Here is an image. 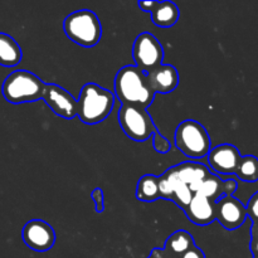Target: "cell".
<instances>
[{
    "label": "cell",
    "instance_id": "1",
    "mask_svg": "<svg viewBox=\"0 0 258 258\" xmlns=\"http://www.w3.org/2000/svg\"><path fill=\"white\" fill-rule=\"evenodd\" d=\"M117 117L121 128L131 140L144 143L153 136V145L156 153L166 154L171 150L170 141L159 133L146 108L121 105Z\"/></svg>",
    "mask_w": 258,
    "mask_h": 258
},
{
    "label": "cell",
    "instance_id": "2",
    "mask_svg": "<svg viewBox=\"0 0 258 258\" xmlns=\"http://www.w3.org/2000/svg\"><path fill=\"white\" fill-rule=\"evenodd\" d=\"M115 96L121 105L148 108L156 95L149 86L145 73L136 66H125L115 76Z\"/></svg>",
    "mask_w": 258,
    "mask_h": 258
},
{
    "label": "cell",
    "instance_id": "3",
    "mask_svg": "<svg viewBox=\"0 0 258 258\" xmlns=\"http://www.w3.org/2000/svg\"><path fill=\"white\" fill-rule=\"evenodd\" d=\"M77 116L86 125H97L105 121L115 105V95L97 83H86L81 88Z\"/></svg>",
    "mask_w": 258,
    "mask_h": 258
},
{
    "label": "cell",
    "instance_id": "4",
    "mask_svg": "<svg viewBox=\"0 0 258 258\" xmlns=\"http://www.w3.org/2000/svg\"><path fill=\"white\" fill-rule=\"evenodd\" d=\"M45 83L34 73L18 70L10 73L3 82L2 92L5 100L13 105L35 102L44 93Z\"/></svg>",
    "mask_w": 258,
    "mask_h": 258
},
{
    "label": "cell",
    "instance_id": "5",
    "mask_svg": "<svg viewBox=\"0 0 258 258\" xmlns=\"http://www.w3.org/2000/svg\"><path fill=\"white\" fill-rule=\"evenodd\" d=\"M66 35L76 44L85 48L95 47L102 37V25L97 15L88 9L77 10L63 22Z\"/></svg>",
    "mask_w": 258,
    "mask_h": 258
},
{
    "label": "cell",
    "instance_id": "6",
    "mask_svg": "<svg viewBox=\"0 0 258 258\" xmlns=\"http://www.w3.org/2000/svg\"><path fill=\"white\" fill-rule=\"evenodd\" d=\"M175 146L190 159H202L211 151V136L202 123L185 120L179 123L174 135Z\"/></svg>",
    "mask_w": 258,
    "mask_h": 258
},
{
    "label": "cell",
    "instance_id": "7",
    "mask_svg": "<svg viewBox=\"0 0 258 258\" xmlns=\"http://www.w3.org/2000/svg\"><path fill=\"white\" fill-rule=\"evenodd\" d=\"M135 66L145 75L160 67L164 60V48L151 33H141L133 45Z\"/></svg>",
    "mask_w": 258,
    "mask_h": 258
},
{
    "label": "cell",
    "instance_id": "8",
    "mask_svg": "<svg viewBox=\"0 0 258 258\" xmlns=\"http://www.w3.org/2000/svg\"><path fill=\"white\" fill-rule=\"evenodd\" d=\"M43 101L59 117L71 120L77 116L78 102L67 90L54 83H45Z\"/></svg>",
    "mask_w": 258,
    "mask_h": 258
},
{
    "label": "cell",
    "instance_id": "9",
    "mask_svg": "<svg viewBox=\"0 0 258 258\" xmlns=\"http://www.w3.org/2000/svg\"><path fill=\"white\" fill-rule=\"evenodd\" d=\"M22 238L33 251L47 252L54 246L55 232L47 222L42 219H32L23 227Z\"/></svg>",
    "mask_w": 258,
    "mask_h": 258
},
{
    "label": "cell",
    "instance_id": "10",
    "mask_svg": "<svg viewBox=\"0 0 258 258\" xmlns=\"http://www.w3.org/2000/svg\"><path fill=\"white\" fill-rule=\"evenodd\" d=\"M216 221L227 231H234L244 224L247 219L246 207L233 196H224L214 203Z\"/></svg>",
    "mask_w": 258,
    "mask_h": 258
},
{
    "label": "cell",
    "instance_id": "11",
    "mask_svg": "<svg viewBox=\"0 0 258 258\" xmlns=\"http://www.w3.org/2000/svg\"><path fill=\"white\" fill-rule=\"evenodd\" d=\"M208 163L212 170L217 174H236L237 166L241 160L239 150L231 144H222L211 149L208 155Z\"/></svg>",
    "mask_w": 258,
    "mask_h": 258
},
{
    "label": "cell",
    "instance_id": "12",
    "mask_svg": "<svg viewBox=\"0 0 258 258\" xmlns=\"http://www.w3.org/2000/svg\"><path fill=\"white\" fill-rule=\"evenodd\" d=\"M146 80L155 95L156 93L166 95L173 92L178 87L179 73L174 66L161 64L160 67L146 75Z\"/></svg>",
    "mask_w": 258,
    "mask_h": 258
},
{
    "label": "cell",
    "instance_id": "13",
    "mask_svg": "<svg viewBox=\"0 0 258 258\" xmlns=\"http://www.w3.org/2000/svg\"><path fill=\"white\" fill-rule=\"evenodd\" d=\"M185 216L188 217L191 223L197 226H209L216 221V211H214V203L199 194H194L190 203L185 209Z\"/></svg>",
    "mask_w": 258,
    "mask_h": 258
},
{
    "label": "cell",
    "instance_id": "14",
    "mask_svg": "<svg viewBox=\"0 0 258 258\" xmlns=\"http://www.w3.org/2000/svg\"><path fill=\"white\" fill-rule=\"evenodd\" d=\"M175 169L179 179L184 184H186L194 194L197 193V189L199 188L202 181L211 174L207 166H204L203 164L193 163V161L179 164V165H175Z\"/></svg>",
    "mask_w": 258,
    "mask_h": 258
},
{
    "label": "cell",
    "instance_id": "15",
    "mask_svg": "<svg viewBox=\"0 0 258 258\" xmlns=\"http://www.w3.org/2000/svg\"><path fill=\"white\" fill-rule=\"evenodd\" d=\"M150 14L154 24L160 28L173 27L180 17L179 8L173 2H154Z\"/></svg>",
    "mask_w": 258,
    "mask_h": 258
},
{
    "label": "cell",
    "instance_id": "16",
    "mask_svg": "<svg viewBox=\"0 0 258 258\" xmlns=\"http://www.w3.org/2000/svg\"><path fill=\"white\" fill-rule=\"evenodd\" d=\"M194 246H196V242L191 234L184 229H179L169 236V238L165 241L163 251L169 258H179Z\"/></svg>",
    "mask_w": 258,
    "mask_h": 258
},
{
    "label": "cell",
    "instance_id": "17",
    "mask_svg": "<svg viewBox=\"0 0 258 258\" xmlns=\"http://www.w3.org/2000/svg\"><path fill=\"white\" fill-rule=\"evenodd\" d=\"M23 52L17 40L9 34L0 33V66L14 67L22 62Z\"/></svg>",
    "mask_w": 258,
    "mask_h": 258
},
{
    "label": "cell",
    "instance_id": "18",
    "mask_svg": "<svg viewBox=\"0 0 258 258\" xmlns=\"http://www.w3.org/2000/svg\"><path fill=\"white\" fill-rule=\"evenodd\" d=\"M136 199L145 203H153L160 198V188H159V176L153 174H146L141 176L138 181L135 191Z\"/></svg>",
    "mask_w": 258,
    "mask_h": 258
},
{
    "label": "cell",
    "instance_id": "19",
    "mask_svg": "<svg viewBox=\"0 0 258 258\" xmlns=\"http://www.w3.org/2000/svg\"><path fill=\"white\" fill-rule=\"evenodd\" d=\"M196 194H199V196L204 197V198L209 199L211 202L216 203L218 199L224 197L223 180H222L219 176L211 173L203 181H202L199 188L197 189Z\"/></svg>",
    "mask_w": 258,
    "mask_h": 258
},
{
    "label": "cell",
    "instance_id": "20",
    "mask_svg": "<svg viewBox=\"0 0 258 258\" xmlns=\"http://www.w3.org/2000/svg\"><path fill=\"white\" fill-rule=\"evenodd\" d=\"M236 175L246 183L258 181V158L253 155L242 156L237 166Z\"/></svg>",
    "mask_w": 258,
    "mask_h": 258
},
{
    "label": "cell",
    "instance_id": "21",
    "mask_svg": "<svg viewBox=\"0 0 258 258\" xmlns=\"http://www.w3.org/2000/svg\"><path fill=\"white\" fill-rule=\"evenodd\" d=\"M175 169V166H174ZM175 174H176V169H175ZM194 193L189 189V186L186 184H184L183 181L179 179L178 174H176V183L175 186H174L173 190V196H171V202L176 204L178 207H180L181 209H185L188 207V204L190 203L191 198H193Z\"/></svg>",
    "mask_w": 258,
    "mask_h": 258
},
{
    "label": "cell",
    "instance_id": "22",
    "mask_svg": "<svg viewBox=\"0 0 258 258\" xmlns=\"http://www.w3.org/2000/svg\"><path fill=\"white\" fill-rule=\"evenodd\" d=\"M246 212L247 218L251 219L252 224L258 226V191H256V193L249 198L248 203H247L246 206Z\"/></svg>",
    "mask_w": 258,
    "mask_h": 258
},
{
    "label": "cell",
    "instance_id": "23",
    "mask_svg": "<svg viewBox=\"0 0 258 258\" xmlns=\"http://www.w3.org/2000/svg\"><path fill=\"white\" fill-rule=\"evenodd\" d=\"M91 198L95 202V208L97 213H102L105 209V197H103V190L101 188H95L91 193Z\"/></svg>",
    "mask_w": 258,
    "mask_h": 258
},
{
    "label": "cell",
    "instance_id": "24",
    "mask_svg": "<svg viewBox=\"0 0 258 258\" xmlns=\"http://www.w3.org/2000/svg\"><path fill=\"white\" fill-rule=\"evenodd\" d=\"M249 247H251V252L253 257L258 256V226H254V224H252L251 227V243H249Z\"/></svg>",
    "mask_w": 258,
    "mask_h": 258
},
{
    "label": "cell",
    "instance_id": "25",
    "mask_svg": "<svg viewBox=\"0 0 258 258\" xmlns=\"http://www.w3.org/2000/svg\"><path fill=\"white\" fill-rule=\"evenodd\" d=\"M238 188V184L234 179H227L223 180V193L224 196H233L234 191Z\"/></svg>",
    "mask_w": 258,
    "mask_h": 258
},
{
    "label": "cell",
    "instance_id": "26",
    "mask_svg": "<svg viewBox=\"0 0 258 258\" xmlns=\"http://www.w3.org/2000/svg\"><path fill=\"white\" fill-rule=\"evenodd\" d=\"M179 258H206V254H204V252L202 251L199 247L194 246L193 248H190L189 251H186L185 253L181 254Z\"/></svg>",
    "mask_w": 258,
    "mask_h": 258
},
{
    "label": "cell",
    "instance_id": "27",
    "mask_svg": "<svg viewBox=\"0 0 258 258\" xmlns=\"http://www.w3.org/2000/svg\"><path fill=\"white\" fill-rule=\"evenodd\" d=\"M148 258H169V257L164 253L163 248H154L153 251H151L150 256Z\"/></svg>",
    "mask_w": 258,
    "mask_h": 258
},
{
    "label": "cell",
    "instance_id": "28",
    "mask_svg": "<svg viewBox=\"0 0 258 258\" xmlns=\"http://www.w3.org/2000/svg\"><path fill=\"white\" fill-rule=\"evenodd\" d=\"M153 4H154L153 0H150V2H139L138 3V5L140 7V9L143 10V12H146V13H150L151 8H153Z\"/></svg>",
    "mask_w": 258,
    "mask_h": 258
},
{
    "label": "cell",
    "instance_id": "29",
    "mask_svg": "<svg viewBox=\"0 0 258 258\" xmlns=\"http://www.w3.org/2000/svg\"><path fill=\"white\" fill-rule=\"evenodd\" d=\"M253 258H258V256H256V257H253Z\"/></svg>",
    "mask_w": 258,
    "mask_h": 258
}]
</instances>
